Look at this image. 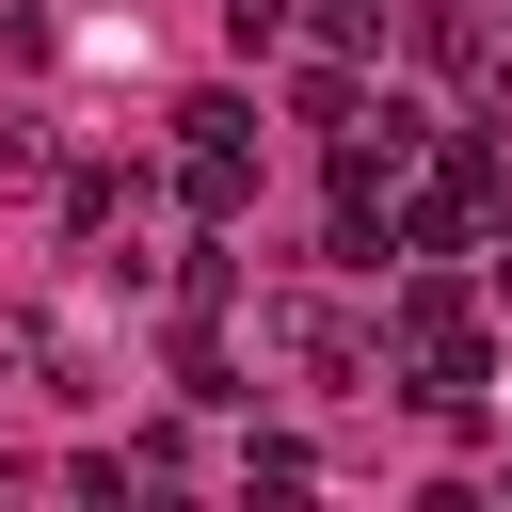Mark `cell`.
I'll list each match as a JSON object with an SVG mask.
<instances>
[{"mask_svg":"<svg viewBox=\"0 0 512 512\" xmlns=\"http://www.w3.org/2000/svg\"><path fill=\"white\" fill-rule=\"evenodd\" d=\"M384 384L432 416V400H480V288L448 272V256H400V288H384Z\"/></svg>","mask_w":512,"mask_h":512,"instance_id":"obj_1","label":"cell"},{"mask_svg":"<svg viewBox=\"0 0 512 512\" xmlns=\"http://www.w3.org/2000/svg\"><path fill=\"white\" fill-rule=\"evenodd\" d=\"M176 192H192V224L256 208V96H192L176 112Z\"/></svg>","mask_w":512,"mask_h":512,"instance_id":"obj_2","label":"cell"},{"mask_svg":"<svg viewBox=\"0 0 512 512\" xmlns=\"http://www.w3.org/2000/svg\"><path fill=\"white\" fill-rule=\"evenodd\" d=\"M272 352H288V368H304V384H384V352H368V336H352V320H336V304H304V288H288V304H272Z\"/></svg>","mask_w":512,"mask_h":512,"instance_id":"obj_3","label":"cell"},{"mask_svg":"<svg viewBox=\"0 0 512 512\" xmlns=\"http://www.w3.org/2000/svg\"><path fill=\"white\" fill-rule=\"evenodd\" d=\"M128 224H144V176H96V160H80V176H64V240H80V256H112Z\"/></svg>","mask_w":512,"mask_h":512,"instance_id":"obj_4","label":"cell"},{"mask_svg":"<svg viewBox=\"0 0 512 512\" xmlns=\"http://www.w3.org/2000/svg\"><path fill=\"white\" fill-rule=\"evenodd\" d=\"M224 304H240V256H224V224H208V240L176 256V320H224Z\"/></svg>","mask_w":512,"mask_h":512,"instance_id":"obj_5","label":"cell"},{"mask_svg":"<svg viewBox=\"0 0 512 512\" xmlns=\"http://www.w3.org/2000/svg\"><path fill=\"white\" fill-rule=\"evenodd\" d=\"M288 112H304V128H320V144H336V128H352V112H368V80H352V64H304V80H288Z\"/></svg>","mask_w":512,"mask_h":512,"instance_id":"obj_6","label":"cell"},{"mask_svg":"<svg viewBox=\"0 0 512 512\" xmlns=\"http://www.w3.org/2000/svg\"><path fill=\"white\" fill-rule=\"evenodd\" d=\"M48 176H64V160H48V128H32V112H0V192H48Z\"/></svg>","mask_w":512,"mask_h":512,"instance_id":"obj_7","label":"cell"},{"mask_svg":"<svg viewBox=\"0 0 512 512\" xmlns=\"http://www.w3.org/2000/svg\"><path fill=\"white\" fill-rule=\"evenodd\" d=\"M16 480H32V464H16V448H0V496H16Z\"/></svg>","mask_w":512,"mask_h":512,"instance_id":"obj_8","label":"cell"}]
</instances>
